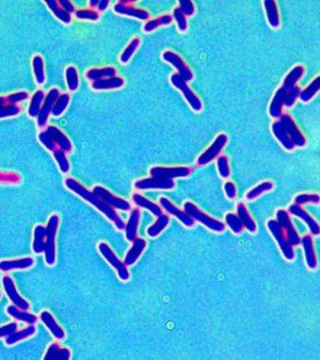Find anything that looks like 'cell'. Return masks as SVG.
Wrapping results in <instances>:
<instances>
[{
  "instance_id": "1",
  "label": "cell",
  "mask_w": 320,
  "mask_h": 360,
  "mask_svg": "<svg viewBox=\"0 0 320 360\" xmlns=\"http://www.w3.org/2000/svg\"><path fill=\"white\" fill-rule=\"evenodd\" d=\"M303 74L304 67L302 65H297L285 77L283 85L275 92L269 107V113L272 117L279 118L282 115L284 106H294L300 94V88L297 86V82L301 79Z\"/></svg>"
},
{
  "instance_id": "2",
  "label": "cell",
  "mask_w": 320,
  "mask_h": 360,
  "mask_svg": "<svg viewBox=\"0 0 320 360\" xmlns=\"http://www.w3.org/2000/svg\"><path fill=\"white\" fill-rule=\"evenodd\" d=\"M190 172V168L186 166H154L150 171L151 177L137 180L135 188L138 190H171L175 187L174 178L187 177Z\"/></svg>"
},
{
  "instance_id": "3",
  "label": "cell",
  "mask_w": 320,
  "mask_h": 360,
  "mask_svg": "<svg viewBox=\"0 0 320 360\" xmlns=\"http://www.w3.org/2000/svg\"><path fill=\"white\" fill-rule=\"evenodd\" d=\"M64 184H65V187L68 188L69 190H71L72 192H74L77 195H79L84 200L89 201L91 205H93L95 208H97L110 221H112L118 229L121 230V229L125 228V223H124V221L122 219H121V217L118 215L115 209H113L112 207H110L108 204H106V202L101 197H98L96 194L91 192V191L85 189L80 183L77 182L76 179H74V178H66Z\"/></svg>"
},
{
  "instance_id": "4",
  "label": "cell",
  "mask_w": 320,
  "mask_h": 360,
  "mask_svg": "<svg viewBox=\"0 0 320 360\" xmlns=\"http://www.w3.org/2000/svg\"><path fill=\"white\" fill-rule=\"evenodd\" d=\"M60 219L58 215H52L46 226V244H45V262L47 265L51 266L56 262V235L59 226Z\"/></svg>"
},
{
  "instance_id": "5",
  "label": "cell",
  "mask_w": 320,
  "mask_h": 360,
  "mask_svg": "<svg viewBox=\"0 0 320 360\" xmlns=\"http://www.w3.org/2000/svg\"><path fill=\"white\" fill-rule=\"evenodd\" d=\"M184 211L187 213V215H189L194 221L200 222L201 224L205 225L208 229H211L213 231L221 232V231H224V229H225L224 223L220 222L212 217H209L208 215H206L205 212L198 209V207L196 205H194L193 202H191V201L185 202Z\"/></svg>"
},
{
  "instance_id": "6",
  "label": "cell",
  "mask_w": 320,
  "mask_h": 360,
  "mask_svg": "<svg viewBox=\"0 0 320 360\" xmlns=\"http://www.w3.org/2000/svg\"><path fill=\"white\" fill-rule=\"evenodd\" d=\"M267 226L271 234L273 235V238L277 240L284 257L287 260H293L295 258L293 245L287 241V239H286L284 229L280 225V223L277 220H269L267 223Z\"/></svg>"
},
{
  "instance_id": "7",
  "label": "cell",
  "mask_w": 320,
  "mask_h": 360,
  "mask_svg": "<svg viewBox=\"0 0 320 360\" xmlns=\"http://www.w3.org/2000/svg\"><path fill=\"white\" fill-rule=\"evenodd\" d=\"M98 251H99V253H101V255L105 258V259L108 261V263L110 265H112L117 269L118 275L121 279H122L123 281H126L129 279L130 275H129V271H128L127 266L125 265L124 262H122L119 259V257H117L114 252L111 250V247H110L105 242H101L98 244Z\"/></svg>"
},
{
  "instance_id": "8",
  "label": "cell",
  "mask_w": 320,
  "mask_h": 360,
  "mask_svg": "<svg viewBox=\"0 0 320 360\" xmlns=\"http://www.w3.org/2000/svg\"><path fill=\"white\" fill-rule=\"evenodd\" d=\"M171 82L173 83V85L176 88H179L180 91L183 93L184 97L186 98L187 101H188V104L192 110H194L196 112L202 110L203 105H202L201 99L193 93V91L188 85H187V80H185L180 74L176 73V74L172 75Z\"/></svg>"
},
{
  "instance_id": "9",
  "label": "cell",
  "mask_w": 320,
  "mask_h": 360,
  "mask_svg": "<svg viewBox=\"0 0 320 360\" xmlns=\"http://www.w3.org/2000/svg\"><path fill=\"white\" fill-rule=\"evenodd\" d=\"M3 286L6 291L7 296L11 302H12L13 305H15L17 308L21 310H26V311L30 308V303L18 293L13 279L9 275H5L3 277Z\"/></svg>"
},
{
  "instance_id": "10",
  "label": "cell",
  "mask_w": 320,
  "mask_h": 360,
  "mask_svg": "<svg viewBox=\"0 0 320 360\" xmlns=\"http://www.w3.org/2000/svg\"><path fill=\"white\" fill-rule=\"evenodd\" d=\"M92 192L94 194H96L98 197H101L106 202V204H108L110 207H112L113 209L128 211L131 208L130 204L127 200L113 195L111 192H110V191H108L106 188H104L102 186H95L93 188Z\"/></svg>"
},
{
  "instance_id": "11",
  "label": "cell",
  "mask_w": 320,
  "mask_h": 360,
  "mask_svg": "<svg viewBox=\"0 0 320 360\" xmlns=\"http://www.w3.org/2000/svg\"><path fill=\"white\" fill-rule=\"evenodd\" d=\"M277 221L280 223V225L283 227L285 235H286V239H287V241L293 246L299 245L301 239L299 237V234H298L296 228L294 227V225H293L292 220H290V217H289V213L287 211L282 210V209L278 210V212H277Z\"/></svg>"
},
{
  "instance_id": "12",
  "label": "cell",
  "mask_w": 320,
  "mask_h": 360,
  "mask_svg": "<svg viewBox=\"0 0 320 360\" xmlns=\"http://www.w3.org/2000/svg\"><path fill=\"white\" fill-rule=\"evenodd\" d=\"M227 143V136L224 133L219 134L216 138L214 143L209 146V148L205 151L197 159V164L198 165H205L211 163L215 158H217L218 155L222 152L224 148V146Z\"/></svg>"
},
{
  "instance_id": "13",
  "label": "cell",
  "mask_w": 320,
  "mask_h": 360,
  "mask_svg": "<svg viewBox=\"0 0 320 360\" xmlns=\"http://www.w3.org/2000/svg\"><path fill=\"white\" fill-rule=\"evenodd\" d=\"M60 95V91L58 88H51L47 95H45V99L43 101V106L40 110V113L38 115V126L43 128L46 126L49 114L51 113V109L53 104L56 103L57 98Z\"/></svg>"
},
{
  "instance_id": "14",
  "label": "cell",
  "mask_w": 320,
  "mask_h": 360,
  "mask_svg": "<svg viewBox=\"0 0 320 360\" xmlns=\"http://www.w3.org/2000/svg\"><path fill=\"white\" fill-rule=\"evenodd\" d=\"M280 122L282 123V125L284 126L286 131H287V133L289 134V137L293 143L295 144V146L303 147V146L306 144V140L302 132L300 131V129L298 128L295 121L292 118V116H289L288 114H282L280 116Z\"/></svg>"
},
{
  "instance_id": "15",
  "label": "cell",
  "mask_w": 320,
  "mask_h": 360,
  "mask_svg": "<svg viewBox=\"0 0 320 360\" xmlns=\"http://www.w3.org/2000/svg\"><path fill=\"white\" fill-rule=\"evenodd\" d=\"M163 59L172 64L176 70H178V74H180L185 80L190 81L193 79V73L190 70V67L185 63V61L180 57L178 53H175L173 51H165L163 53Z\"/></svg>"
},
{
  "instance_id": "16",
  "label": "cell",
  "mask_w": 320,
  "mask_h": 360,
  "mask_svg": "<svg viewBox=\"0 0 320 360\" xmlns=\"http://www.w3.org/2000/svg\"><path fill=\"white\" fill-rule=\"evenodd\" d=\"M159 202H160V206H162V208L165 211H167L169 215H171V216H173L175 218H178L185 225V226H187V227H192L193 226L195 221L189 215H187V213L184 210H181L180 208L176 207L174 204H172V202L168 198L161 197L159 199Z\"/></svg>"
},
{
  "instance_id": "17",
  "label": "cell",
  "mask_w": 320,
  "mask_h": 360,
  "mask_svg": "<svg viewBox=\"0 0 320 360\" xmlns=\"http://www.w3.org/2000/svg\"><path fill=\"white\" fill-rule=\"evenodd\" d=\"M289 213H292V215L298 217V218H300L301 220L304 221V223L307 225L308 228H310L311 230V233L314 234V235H318L320 233V227H319V224L311 217V215H308V213L299 205H292L289 207Z\"/></svg>"
},
{
  "instance_id": "18",
  "label": "cell",
  "mask_w": 320,
  "mask_h": 360,
  "mask_svg": "<svg viewBox=\"0 0 320 360\" xmlns=\"http://www.w3.org/2000/svg\"><path fill=\"white\" fill-rule=\"evenodd\" d=\"M41 321L44 323V325L49 329L51 335L56 338L57 340H63L65 338V332L61 326L57 323V321L54 320L52 317V314L49 311H42L41 312Z\"/></svg>"
},
{
  "instance_id": "19",
  "label": "cell",
  "mask_w": 320,
  "mask_h": 360,
  "mask_svg": "<svg viewBox=\"0 0 320 360\" xmlns=\"http://www.w3.org/2000/svg\"><path fill=\"white\" fill-rule=\"evenodd\" d=\"M35 264V260L31 257L20 258V259L13 260H3L0 261V271L9 272L13 269H26Z\"/></svg>"
},
{
  "instance_id": "20",
  "label": "cell",
  "mask_w": 320,
  "mask_h": 360,
  "mask_svg": "<svg viewBox=\"0 0 320 360\" xmlns=\"http://www.w3.org/2000/svg\"><path fill=\"white\" fill-rule=\"evenodd\" d=\"M300 244H302L304 255H305V262L307 266L311 269H315L317 267V257L314 250L313 239L310 234H306L301 239Z\"/></svg>"
},
{
  "instance_id": "21",
  "label": "cell",
  "mask_w": 320,
  "mask_h": 360,
  "mask_svg": "<svg viewBox=\"0 0 320 360\" xmlns=\"http://www.w3.org/2000/svg\"><path fill=\"white\" fill-rule=\"evenodd\" d=\"M147 246V241L142 238H136L134 241H132V245L130 247V250L128 251L124 263L126 266L128 265H132L138 259L139 257L141 256V254L144 251Z\"/></svg>"
},
{
  "instance_id": "22",
  "label": "cell",
  "mask_w": 320,
  "mask_h": 360,
  "mask_svg": "<svg viewBox=\"0 0 320 360\" xmlns=\"http://www.w3.org/2000/svg\"><path fill=\"white\" fill-rule=\"evenodd\" d=\"M46 130L50 133V136L52 137V139L54 140V142H56L57 146L60 149H62L65 153H70L72 151L73 148L72 142L70 141L68 136L64 134L58 127L50 125L47 127Z\"/></svg>"
},
{
  "instance_id": "23",
  "label": "cell",
  "mask_w": 320,
  "mask_h": 360,
  "mask_svg": "<svg viewBox=\"0 0 320 360\" xmlns=\"http://www.w3.org/2000/svg\"><path fill=\"white\" fill-rule=\"evenodd\" d=\"M46 244V227L43 225H37L33 230V243L32 250L35 254L40 255L45 251Z\"/></svg>"
},
{
  "instance_id": "24",
  "label": "cell",
  "mask_w": 320,
  "mask_h": 360,
  "mask_svg": "<svg viewBox=\"0 0 320 360\" xmlns=\"http://www.w3.org/2000/svg\"><path fill=\"white\" fill-rule=\"evenodd\" d=\"M272 132L275 136V138L278 139V141L284 146V148H286L287 151H293L295 148V144L293 143L289 134L287 133V131H286V129L284 128L280 121L272 124Z\"/></svg>"
},
{
  "instance_id": "25",
  "label": "cell",
  "mask_w": 320,
  "mask_h": 360,
  "mask_svg": "<svg viewBox=\"0 0 320 360\" xmlns=\"http://www.w3.org/2000/svg\"><path fill=\"white\" fill-rule=\"evenodd\" d=\"M140 221V211L139 209H132L127 224H125V235L128 241L132 242L137 238L138 226Z\"/></svg>"
},
{
  "instance_id": "26",
  "label": "cell",
  "mask_w": 320,
  "mask_h": 360,
  "mask_svg": "<svg viewBox=\"0 0 320 360\" xmlns=\"http://www.w3.org/2000/svg\"><path fill=\"white\" fill-rule=\"evenodd\" d=\"M71 359V351L66 347H61L58 343H52L48 346L44 360H69Z\"/></svg>"
},
{
  "instance_id": "27",
  "label": "cell",
  "mask_w": 320,
  "mask_h": 360,
  "mask_svg": "<svg viewBox=\"0 0 320 360\" xmlns=\"http://www.w3.org/2000/svg\"><path fill=\"white\" fill-rule=\"evenodd\" d=\"M114 11L119 14H124V15H128V16H132V17H137L139 19L146 20L149 19L150 14L147 10H142V9H137L131 7L130 5L126 6L121 3H118L114 6Z\"/></svg>"
},
{
  "instance_id": "28",
  "label": "cell",
  "mask_w": 320,
  "mask_h": 360,
  "mask_svg": "<svg viewBox=\"0 0 320 360\" xmlns=\"http://www.w3.org/2000/svg\"><path fill=\"white\" fill-rule=\"evenodd\" d=\"M7 313L10 317L21 322H26L28 324H35L38 321V317L35 314L29 313L26 310H21L17 308L15 305H10L7 307Z\"/></svg>"
},
{
  "instance_id": "29",
  "label": "cell",
  "mask_w": 320,
  "mask_h": 360,
  "mask_svg": "<svg viewBox=\"0 0 320 360\" xmlns=\"http://www.w3.org/2000/svg\"><path fill=\"white\" fill-rule=\"evenodd\" d=\"M125 81L123 78L114 76V77L105 78V79H101L97 81H93L92 87L94 89H114V88L122 87Z\"/></svg>"
},
{
  "instance_id": "30",
  "label": "cell",
  "mask_w": 320,
  "mask_h": 360,
  "mask_svg": "<svg viewBox=\"0 0 320 360\" xmlns=\"http://www.w3.org/2000/svg\"><path fill=\"white\" fill-rule=\"evenodd\" d=\"M35 334H36V327L33 326V324H30L28 327L21 329V331H16L13 334H11L10 336L6 337V344L13 345L19 341H23L25 339L30 338V337H32Z\"/></svg>"
},
{
  "instance_id": "31",
  "label": "cell",
  "mask_w": 320,
  "mask_h": 360,
  "mask_svg": "<svg viewBox=\"0 0 320 360\" xmlns=\"http://www.w3.org/2000/svg\"><path fill=\"white\" fill-rule=\"evenodd\" d=\"M237 217L241 221L242 225H244V227H246L250 232L256 231V223L252 219L247 207L242 202H239L237 205Z\"/></svg>"
},
{
  "instance_id": "32",
  "label": "cell",
  "mask_w": 320,
  "mask_h": 360,
  "mask_svg": "<svg viewBox=\"0 0 320 360\" xmlns=\"http://www.w3.org/2000/svg\"><path fill=\"white\" fill-rule=\"evenodd\" d=\"M115 75H117V70L111 66L101 67V69H91L85 74L88 79L92 81L105 79V78H109V77H114Z\"/></svg>"
},
{
  "instance_id": "33",
  "label": "cell",
  "mask_w": 320,
  "mask_h": 360,
  "mask_svg": "<svg viewBox=\"0 0 320 360\" xmlns=\"http://www.w3.org/2000/svg\"><path fill=\"white\" fill-rule=\"evenodd\" d=\"M132 201L135 202V205L141 207V208H144V209H148L149 211H151L154 216H160L162 215V209L160 206L156 205L155 202H153L151 200H149L148 198H146L144 196H142L141 194H134L132 195Z\"/></svg>"
},
{
  "instance_id": "34",
  "label": "cell",
  "mask_w": 320,
  "mask_h": 360,
  "mask_svg": "<svg viewBox=\"0 0 320 360\" xmlns=\"http://www.w3.org/2000/svg\"><path fill=\"white\" fill-rule=\"evenodd\" d=\"M264 7L266 9V14L270 26L278 28L280 26V15L277 4L273 0H266V2H264Z\"/></svg>"
},
{
  "instance_id": "35",
  "label": "cell",
  "mask_w": 320,
  "mask_h": 360,
  "mask_svg": "<svg viewBox=\"0 0 320 360\" xmlns=\"http://www.w3.org/2000/svg\"><path fill=\"white\" fill-rule=\"evenodd\" d=\"M45 4L48 9L54 14L59 20H61L64 24H70L72 21V16L70 13L65 12V11L60 7L59 3L56 0H45Z\"/></svg>"
},
{
  "instance_id": "36",
  "label": "cell",
  "mask_w": 320,
  "mask_h": 360,
  "mask_svg": "<svg viewBox=\"0 0 320 360\" xmlns=\"http://www.w3.org/2000/svg\"><path fill=\"white\" fill-rule=\"evenodd\" d=\"M44 99H45V93H44L42 89H38V91L33 94L28 109V114L30 117H36L39 115Z\"/></svg>"
},
{
  "instance_id": "37",
  "label": "cell",
  "mask_w": 320,
  "mask_h": 360,
  "mask_svg": "<svg viewBox=\"0 0 320 360\" xmlns=\"http://www.w3.org/2000/svg\"><path fill=\"white\" fill-rule=\"evenodd\" d=\"M21 108L18 105L7 103L6 97L0 96V118L15 116L20 113Z\"/></svg>"
},
{
  "instance_id": "38",
  "label": "cell",
  "mask_w": 320,
  "mask_h": 360,
  "mask_svg": "<svg viewBox=\"0 0 320 360\" xmlns=\"http://www.w3.org/2000/svg\"><path fill=\"white\" fill-rule=\"evenodd\" d=\"M170 222V219H169V216L167 215H160L157 217V220L156 222L154 223L152 226H150L148 228V234L150 235V237L154 238V237H157V235L168 226V224Z\"/></svg>"
},
{
  "instance_id": "39",
  "label": "cell",
  "mask_w": 320,
  "mask_h": 360,
  "mask_svg": "<svg viewBox=\"0 0 320 360\" xmlns=\"http://www.w3.org/2000/svg\"><path fill=\"white\" fill-rule=\"evenodd\" d=\"M32 69L35 73L36 80L38 84H43L45 82V71H44V60L41 55H35L32 59Z\"/></svg>"
},
{
  "instance_id": "40",
  "label": "cell",
  "mask_w": 320,
  "mask_h": 360,
  "mask_svg": "<svg viewBox=\"0 0 320 360\" xmlns=\"http://www.w3.org/2000/svg\"><path fill=\"white\" fill-rule=\"evenodd\" d=\"M65 79H66V84L70 91L74 92L78 88L79 85V77H78V72L75 66H68L65 70Z\"/></svg>"
},
{
  "instance_id": "41",
  "label": "cell",
  "mask_w": 320,
  "mask_h": 360,
  "mask_svg": "<svg viewBox=\"0 0 320 360\" xmlns=\"http://www.w3.org/2000/svg\"><path fill=\"white\" fill-rule=\"evenodd\" d=\"M319 88H320V77H316L315 79L308 84L307 87H305L303 91H300V94H299V97L302 101H308V100H311L315 95L316 93L319 91Z\"/></svg>"
},
{
  "instance_id": "42",
  "label": "cell",
  "mask_w": 320,
  "mask_h": 360,
  "mask_svg": "<svg viewBox=\"0 0 320 360\" xmlns=\"http://www.w3.org/2000/svg\"><path fill=\"white\" fill-rule=\"evenodd\" d=\"M70 100H71V98H70L69 94H66V93L60 94L56 100V103H54L52 106L51 114L53 116H60L65 111V109L68 108V106L70 104Z\"/></svg>"
},
{
  "instance_id": "43",
  "label": "cell",
  "mask_w": 320,
  "mask_h": 360,
  "mask_svg": "<svg viewBox=\"0 0 320 360\" xmlns=\"http://www.w3.org/2000/svg\"><path fill=\"white\" fill-rule=\"evenodd\" d=\"M53 158L57 161L60 171L62 173H68L70 170V163L68 160V157H66V153L63 152L60 148H57L53 152Z\"/></svg>"
},
{
  "instance_id": "44",
  "label": "cell",
  "mask_w": 320,
  "mask_h": 360,
  "mask_svg": "<svg viewBox=\"0 0 320 360\" xmlns=\"http://www.w3.org/2000/svg\"><path fill=\"white\" fill-rule=\"evenodd\" d=\"M173 17L171 15H162L156 19H153V20H149L146 26H144V31L146 32H151L153 31L154 29H156L158 28L159 26L161 25H169L170 22L172 21Z\"/></svg>"
},
{
  "instance_id": "45",
  "label": "cell",
  "mask_w": 320,
  "mask_h": 360,
  "mask_svg": "<svg viewBox=\"0 0 320 360\" xmlns=\"http://www.w3.org/2000/svg\"><path fill=\"white\" fill-rule=\"evenodd\" d=\"M273 189V184L270 183V182H265V183H261L260 185L256 186L255 188H253L250 192H248L247 194V198L249 200H252V199H254L256 197H258L259 195H261L263 193L265 192H268V191L272 190Z\"/></svg>"
},
{
  "instance_id": "46",
  "label": "cell",
  "mask_w": 320,
  "mask_h": 360,
  "mask_svg": "<svg viewBox=\"0 0 320 360\" xmlns=\"http://www.w3.org/2000/svg\"><path fill=\"white\" fill-rule=\"evenodd\" d=\"M140 45V39L139 38H135L132 39L131 42L128 44V46L125 48V50L121 54V62L122 63H127L130 58L132 57V54L135 53V51L138 49Z\"/></svg>"
},
{
  "instance_id": "47",
  "label": "cell",
  "mask_w": 320,
  "mask_h": 360,
  "mask_svg": "<svg viewBox=\"0 0 320 360\" xmlns=\"http://www.w3.org/2000/svg\"><path fill=\"white\" fill-rule=\"evenodd\" d=\"M39 141L41 142V144L45 147L46 149L50 151V152H54L57 149V144L56 142H54V140L52 139V137L50 136V133L47 131V130H44V131H41L39 133Z\"/></svg>"
},
{
  "instance_id": "48",
  "label": "cell",
  "mask_w": 320,
  "mask_h": 360,
  "mask_svg": "<svg viewBox=\"0 0 320 360\" xmlns=\"http://www.w3.org/2000/svg\"><path fill=\"white\" fill-rule=\"evenodd\" d=\"M225 224L235 233H240L242 229H244V225H242L239 218L234 213H227L225 216Z\"/></svg>"
},
{
  "instance_id": "49",
  "label": "cell",
  "mask_w": 320,
  "mask_h": 360,
  "mask_svg": "<svg viewBox=\"0 0 320 360\" xmlns=\"http://www.w3.org/2000/svg\"><path fill=\"white\" fill-rule=\"evenodd\" d=\"M75 15L77 18L79 19H85V20H92L95 21L99 18V14L97 11L91 10V9H81L77 10L75 12Z\"/></svg>"
},
{
  "instance_id": "50",
  "label": "cell",
  "mask_w": 320,
  "mask_h": 360,
  "mask_svg": "<svg viewBox=\"0 0 320 360\" xmlns=\"http://www.w3.org/2000/svg\"><path fill=\"white\" fill-rule=\"evenodd\" d=\"M20 180V176L14 172H0V184L17 185Z\"/></svg>"
},
{
  "instance_id": "51",
  "label": "cell",
  "mask_w": 320,
  "mask_h": 360,
  "mask_svg": "<svg viewBox=\"0 0 320 360\" xmlns=\"http://www.w3.org/2000/svg\"><path fill=\"white\" fill-rule=\"evenodd\" d=\"M218 170L219 174L222 178H228L230 175V170L228 165V159L225 156H221L218 158Z\"/></svg>"
},
{
  "instance_id": "52",
  "label": "cell",
  "mask_w": 320,
  "mask_h": 360,
  "mask_svg": "<svg viewBox=\"0 0 320 360\" xmlns=\"http://www.w3.org/2000/svg\"><path fill=\"white\" fill-rule=\"evenodd\" d=\"M320 198L318 194H300L295 198V204L296 205H304L307 202H313V204H319Z\"/></svg>"
},
{
  "instance_id": "53",
  "label": "cell",
  "mask_w": 320,
  "mask_h": 360,
  "mask_svg": "<svg viewBox=\"0 0 320 360\" xmlns=\"http://www.w3.org/2000/svg\"><path fill=\"white\" fill-rule=\"evenodd\" d=\"M173 17L178 22L179 29L181 31H186L187 28H188V22H187V18L186 16L181 12V10L179 8H175L173 11Z\"/></svg>"
},
{
  "instance_id": "54",
  "label": "cell",
  "mask_w": 320,
  "mask_h": 360,
  "mask_svg": "<svg viewBox=\"0 0 320 360\" xmlns=\"http://www.w3.org/2000/svg\"><path fill=\"white\" fill-rule=\"evenodd\" d=\"M28 97H29V94L27 92L19 91V92H15V93L8 95L6 97V100H7V103H9V104L16 105L17 103H20V101L26 100Z\"/></svg>"
},
{
  "instance_id": "55",
  "label": "cell",
  "mask_w": 320,
  "mask_h": 360,
  "mask_svg": "<svg viewBox=\"0 0 320 360\" xmlns=\"http://www.w3.org/2000/svg\"><path fill=\"white\" fill-rule=\"evenodd\" d=\"M179 9L185 16H191L194 13V5L190 0H181Z\"/></svg>"
},
{
  "instance_id": "56",
  "label": "cell",
  "mask_w": 320,
  "mask_h": 360,
  "mask_svg": "<svg viewBox=\"0 0 320 360\" xmlns=\"http://www.w3.org/2000/svg\"><path fill=\"white\" fill-rule=\"evenodd\" d=\"M17 331V323L16 322H11L5 326L0 327V338H6V337L10 336L11 334H13L14 332Z\"/></svg>"
},
{
  "instance_id": "57",
  "label": "cell",
  "mask_w": 320,
  "mask_h": 360,
  "mask_svg": "<svg viewBox=\"0 0 320 360\" xmlns=\"http://www.w3.org/2000/svg\"><path fill=\"white\" fill-rule=\"evenodd\" d=\"M224 191H225V194L228 198L230 199H233L236 197V194H237V191H236V187L233 183H230V182H227L225 183L224 185Z\"/></svg>"
},
{
  "instance_id": "58",
  "label": "cell",
  "mask_w": 320,
  "mask_h": 360,
  "mask_svg": "<svg viewBox=\"0 0 320 360\" xmlns=\"http://www.w3.org/2000/svg\"><path fill=\"white\" fill-rule=\"evenodd\" d=\"M58 3L60 5V7L65 11V12H68L70 14L75 12V8L71 2H68V0H60V2H58Z\"/></svg>"
},
{
  "instance_id": "59",
  "label": "cell",
  "mask_w": 320,
  "mask_h": 360,
  "mask_svg": "<svg viewBox=\"0 0 320 360\" xmlns=\"http://www.w3.org/2000/svg\"><path fill=\"white\" fill-rule=\"evenodd\" d=\"M109 6V0H99V3L97 5V9L99 11H105Z\"/></svg>"
},
{
  "instance_id": "60",
  "label": "cell",
  "mask_w": 320,
  "mask_h": 360,
  "mask_svg": "<svg viewBox=\"0 0 320 360\" xmlns=\"http://www.w3.org/2000/svg\"><path fill=\"white\" fill-rule=\"evenodd\" d=\"M98 3H99V0H90V6L93 8H95V7H97V5H98Z\"/></svg>"
},
{
  "instance_id": "61",
  "label": "cell",
  "mask_w": 320,
  "mask_h": 360,
  "mask_svg": "<svg viewBox=\"0 0 320 360\" xmlns=\"http://www.w3.org/2000/svg\"><path fill=\"white\" fill-rule=\"evenodd\" d=\"M0 297H2V293H0Z\"/></svg>"
}]
</instances>
